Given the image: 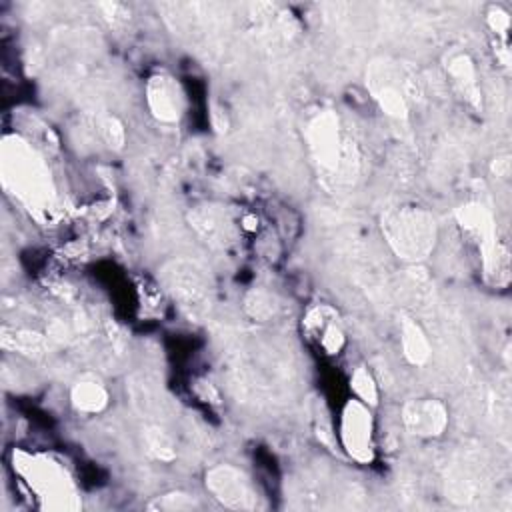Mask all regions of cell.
Listing matches in <instances>:
<instances>
[{
	"instance_id": "5b68a950",
	"label": "cell",
	"mask_w": 512,
	"mask_h": 512,
	"mask_svg": "<svg viewBox=\"0 0 512 512\" xmlns=\"http://www.w3.org/2000/svg\"><path fill=\"white\" fill-rule=\"evenodd\" d=\"M14 468L22 474L26 484L44 500V508L68 510L76 508V492L68 472L48 456L16 454Z\"/></svg>"
},
{
	"instance_id": "d4e9b609",
	"label": "cell",
	"mask_w": 512,
	"mask_h": 512,
	"mask_svg": "<svg viewBox=\"0 0 512 512\" xmlns=\"http://www.w3.org/2000/svg\"><path fill=\"white\" fill-rule=\"evenodd\" d=\"M258 226V220L254 218V216H244L242 218V228H246V230H254Z\"/></svg>"
},
{
	"instance_id": "ac0fdd59",
	"label": "cell",
	"mask_w": 512,
	"mask_h": 512,
	"mask_svg": "<svg viewBox=\"0 0 512 512\" xmlns=\"http://www.w3.org/2000/svg\"><path fill=\"white\" fill-rule=\"evenodd\" d=\"M350 388L354 390L356 398L360 402H364L368 408L370 406H376L378 404V386H376V380L372 378V374L360 366L352 372V378H350Z\"/></svg>"
},
{
	"instance_id": "9c48e42d",
	"label": "cell",
	"mask_w": 512,
	"mask_h": 512,
	"mask_svg": "<svg viewBox=\"0 0 512 512\" xmlns=\"http://www.w3.org/2000/svg\"><path fill=\"white\" fill-rule=\"evenodd\" d=\"M340 440L356 462L372 460V414L364 402L348 400L340 418Z\"/></svg>"
},
{
	"instance_id": "277c9868",
	"label": "cell",
	"mask_w": 512,
	"mask_h": 512,
	"mask_svg": "<svg viewBox=\"0 0 512 512\" xmlns=\"http://www.w3.org/2000/svg\"><path fill=\"white\" fill-rule=\"evenodd\" d=\"M458 226L474 240L482 256V270L486 282L502 288L510 280V252L498 240L496 220L490 208L482 202H466L456 208Z\"/></svg>"
},
{
	"instance_id": "30bf717a",
	"label": "cell",
	"mask_w": 512,
	"mask_h": 512,
	"mask_svg": "<svg viewBox=\"0 0 512 512\" xmlns=\"http://www.w3.org/2000/svg\"><path fill=\"white\" fill-rule=\"evenodd\" d=\"M146 104L152 116L160 122L180 120L186 98L178 80L168 74H154L146 82Z\"/></svg>"
},
{
	"instance_id": "4fadbf2b",
	"label": "cell",
	"mask_w": 512,
	"mask_h": 512,
	"mask_svg": "<svg viewBox=\"0 0 512 512\" xmlns=\"http://www.w3.org/2000/svg\"><path fill=\"white\" fill-rule=\"evenodd\" d=\"M446 72L456 92L474 108L482 106V94L476 80V68L466 52H452L446 58Z\"/></svg>"
},
{
	"instance_id": "7a4b0ae2",
	"label": "cell",
	"mask_w": 512,
	"mask_h": 512,
	"mask_svg": "<svg viewBox=\"0 0 512 512\" xmlns=\"http://www.w3.org/2000/svg\"><path fill=\"white\" fill-rule=\"evenodd\" d=\"M306 142L320 176L332 182L354 178L358 156L352 142L344 136L336 112H318L306 126Z\"/></svg>"
},
{
	"instance_id": "603a6c76",
	"label": "cell",
	"mask_w": 512,
	"mask_h": 512,
	"mask_svg": "<svg viewBox=\"0 0 512 512\" xmlns=\"http://www.w3.org/2000/svg\"><path fill=\"white\" fill-rule=\"evenodd\" d=\"M488 26L492 28V32H496L498 36H502L506 40L508 30H510V16L506 10H502L500 6L490 8L488 12Z\"/></svg>"
},
{
	"instance_id": "3957f363",
	"label": "cell",
	"mask_w": 512,
	"mask_h": 512,
	"mask_svg": "<svg viewBox=\"0 0 512 512\" xmlns=\"http://www.w3.org/2000/svg\"><path fill=\"white\" fill-rule=\"evenodd\" d=\"M380 228L392 252L408 262L428 258L438 238L434 216L418 206L388 208L382 214Z\"/></svg>"
},
{
	"instance_id": "6da1fadb",
	"label": "cell",
	"mask_w": 512,
	"mask_h": 512,
	"mask_svg": "<svg viewBox=\"0 0 512 512\" xmlns=\"http://www.w3.org/2000/svg\"><path fill=\"white\" fill-rule=\"evenodd\" d=\"M0 174L4 188L36 216L54 210L56 188L42 156L20 136H8L0 148Z\"/></svg>"
},
{
	"instance_id": "ba28073f",
	"label": "cell",
	"mask_w": 512,
	"mask_h": 512,
	"mask_svg": "<svg viewBox=\"0 0 512 512\" xmlns=\"http://www.w3.org/2000/svg\"><path fill=\"white\" fill-rule=\"evenodd\" d=\"M208 492L228 508H256V492L244 472L230 464H218L206 472Z\"/></svg>"
},
{
	"instance_id": "e0dca14e",
	"label": "cell",
	"mask_w": 512,
	"mask_h": 512,
	"mask_svg": "<svg viewBox=\"0 0 512 512\" xmlns=\"http://www.w3.org/2000/svg\"><path fill=\"white\" fill-rule=\"evenodd\" d=\"M144 444H146V450H148L154 458H158V460H162V462H170V460H174V456H176L172 438H170L164 430H160V428H156V426L146 428V432H144Z\"/></svg>"
},
{
	"instance_id": "8fae6325",
	"label": "cell",
	"mask_w": 512,
	"mask_h": 512,
	"mask_svg": "<svg viewBox=\"0 0 512 512\" xmlns=\"http://www.w3.org/2000/svg\"><path fill=\"white\" fill-rule=\"evenodd\" d=\"M402 422L406 430L420 438H436L448 426V410L440 400L420 398L402 406Z\"/></svg>"
},
{
	"instance_id": "8992f818",
	"label": "cell",
	"mask_w": 512,
	"mask_h": 512,
	"mask_svg": "<svg viewBox=\"0 0 512 512\" xmlns=\"http://www.w3.org/2000/svg\"><path fill=\"white\" fill-rule=\"evenodd\" d=\"M160 280L172 298L194 318L204 316L212 304V280L206 268L194 260H172L162 272Z\"/></svg>"
},
{
	"instance_id": "7c38bea8",
	"label": "cell",
	"mask_w": 512,
	"mask_h": 512,
	"mask_svg": "<svg viewBox=\"0 0 512 512\" xmlns=\"http://www.w3.org/2000/svg\"><path fill=\"white\" fill-rule=\"evenodd\" d=\"M188 222L214 248H228L236 242V226L222 206H196L188 214Z\"/></svg>"
},
{
	"instance_id": "d6986e66",
	"label": "cell",
	"mask_w": 512,
	"mask_h": 512,
	"mask_svg": "<svg viewBox=\"0 0 512 512\" xmlns=\"http://www.w3.org/2000/svg\"><path fill=\"white\" fill-rule=\"evenodd\" d=\"M246 312L254 318V320H268L274 316L276 312V300L272 294L264 292V290H252L246 296Z\"/></svg>"
},
{
	"instance_id": "2e32d148",
	"label": "cell",
	"mask_w": 512,
	"mask_h": 512,
	"mask_svg": "<svg viewBox=\"0 0 512 512\" xmlns=\"http://www.w3.org/2000/svg\"><path fill=\"white\" fill-rule=\"evenodd\" d=\"M2 346L10 348V350L24 352V354H44L46 340H44V336H40L36 332L2 328Z\"/></svg>"
},
{
	"instance_id": "44dd1931",
	"label": "cell",
	"mask_w": 512,
	"mask_h": 512,
	"mask_svg": "<svg viewBox=\"0 0 512 512\" xmlns=\"http://www.w3.org/2000/svg\"><path fill=\"white\" fill-rule=\"evenodd\" d=\"M100 132H102V138L108 142V146H112V148H122L124 146L126 132H124V126L118 118L106 116L100 122Z\"/></svg>"
},
{
	"instance_id": "7402d4cb",
	"label": "cell",
	"mask_w": 512,
	"mask_h": 512,
	"mask_svg": "<svg viewBox=\"0 0 512 512\" xmlns=\"http://www.w3.org/2000/svg\"><path fill=\"white\" fill-rule=\"evenodd\" d=\"M320 344L322 348L328 352V354H338L344 346V334L342 330L336 326V324H328L324 330H322V336H320Z\"/></svg>"
},
{
	"instance_id": "ffe728a7",
	"label": "cell",
	"mask_w": 512,
	"mask_h": 512,
	"mask_svg": "<svg viewBox=\"0 0 512 512\" xmlns=\"http://www.w3.org/2000/svg\"><path fill=\"white\" fill-rule=\"evenodd\" d=\"M150 508H156V510H170V512H178V510H192V508H198V502L184 494V492H170V494H164L160 496L156 502L150 504Z\"/></svg>"
},
{
	"instance_id": "9a60e30c",
	"label": "cell",
	"mask_w": 512,
	"mask_h": 512,
	"mask_svg": "<svg viewBox=\"0 0 512 512\" xmlns=\"http://www.w3.org/2000/svg\"><path fill=\"white\" fill-rule=\"evenodd\" d=\"M70 400L72 406L78 412H86V414H98L106 408L108 404V392L102 384H98L96 380H80L72 386L70 390Z\"/></svg>"
},
{
	"instance_id": "cb8c5ba5",
	"label": "cell",
	"mask_w": 512,
	"mask_h": 512,
	"mask_svg": "<svg viewBox=\"0 0 512 512\" xmlns=\"http://www.w3.org/2000/svg\"><path fill=\"white\" fill-rule=\"evenodd\" d=\"M492 172L500 178H508L510 174V158L508 156H502V158H496L492 162Z\"/></svg>"
},
{
	"instance_id": "5bb4252c",
	"label": "cell",
	"mask_w": 512,
	"mask_h": 512,
	"mask_svg": "<svg viewBox=\"0 0 512 512\" xmlns=\"http://www.w3.org/2000/svg\"><path fill=\"white\" fill-rule=\"evenodd\" d=\"M400 342H402V354L412 366H424L430 360V342L412 318L404 316L400 322Z\"/></svg>"
},
{
	"instance_id": "52a82bcc",
	"label": "cell",
	"mask_w": 512,
	"mask_h": 512,
	"mask_svg": "<svg viewBox=\"0 0 512 512\" xmlns=\"http://www.w3.org/2000/svg\"><path fill=\"white\" fill-rule=\"evenodd\" d=\"M412 76H404L390 60L378 58L368 66L366 84L374 100L388 116L396 120L408 118V92Z\"/></svg>"
}]
</instances>
